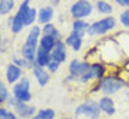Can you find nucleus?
I'll use <instances>...</instances> for the list:
<instances>
[{
    "label": "nucleus",
    "instance_id": "nucleus-1",
    "mask_svg": "<svg viewBox=\"0 0 129 119\" xmlns=\"http://www.w3.org/2000/svg\"><path fill=\"white\" fill-rule=\"evenodd\" d=\"M114 26H115L114 17H106V19H102V20H99V21H96V23H94L91 27H88V33L92 35L94 34H104L108 30H111Z\"/></svg>",
    "mask_w": 129,
    "mask_h": 119
},
{
    "label": "nucleus",
    "instance_id": "nucleus-2",
    "mask_svg": "<svg viewBox=\"0 0 129 119\" xmlns=\"http://www.w3.org/2000/svg\"><path fill=\"white\" fill-rule=\"evenodd\" d=\"M28 10V0H24L21 6H20L19 12L17 14L13 17L12 20V30L13 33H20V31L23 30L24 27V16H26V12Z\"/></svg>",
    "mask_w": 129,
    "mask_h": 119
},
{
    "label": "nucleus",
    "instance_id": "nucleus-3",
    "mask_svg": "<svg viewBox=\"0 0 129 119\" xmlns=\"http://www.w3.org/2000/svg\"><path fill=\"white\" fill-rule=\"evenodd\" d=\"M28 87H30V82L27 78H23L19 84L14 87L13 92H14V98L16 99L21 101V102H27V101L31 99V94L28 91Z\"/></svg>",
    "mask_w": 129,
    "mask_h": 119
},
{
    "label": "nucleus",
    "instance_id": "nucleus-4",
    "mask_svg": "<svg viewBox=\"0 0 129 119\" xmlns=\"http://www.w3.org/2000/svg\"><path fill=\"white\" fill-rule=\"evenodd\" d=\"M91 10H92V6L89 2H87V0H78L77 3L72 4L71 14L75 19H81V17H87V16L91 14Z\"/></svg>",
    "mask_w": 129,
    "mask_h": 119
},
{
    "label": "nucleus",
    "instance_id": "nucleus-5",
    "mask_svg": "<svg viewBox=\"0 0 129 119\" xmlns=\"http://www.w3.org/2000/svg\"><path fill=\"white\" fill-rule=\"evenodd\" d=\"M122 87H123V81L119 80V78H105L101 82V89L105 94H114L118 89H121Z\"/></svg>",
    "mask_w": 129,
    "mask_h": 119
},
{
    "label": "nucleus",
    "instance_id": "nucleus-6",
    "mask_svg": "<svg viewBox=\"0 0 129 119\" xmlns=\"http://www.w3.org/2000/svg\"><path fill=\"white\" fill-rule=\"evenodd\" d=\"M99 105L94 104V102H88V104H84L81 106L77 108V115H81V113H85L88 115L91 119H96L99 115Z\"/></svg>",
    "mask_w": 129,
    "mask_h": 119
},
{
    "label": "nucleus",
    "instance_id": "nucleus-7",
    "mask_svg": "<svg viewBox=\"0 0 129 119\" xmlns=\"http://www.w3.org/2000/svg\"><path fill=\"white\" fill-rule=\"evenodd\" d=\"M10 104L14 105L16 111L20 113V116H23V118H28L34 113V106H30V105H26L24 102L19 99H12L10 101Z\"/></svg>",
    "mask_w": 129,
    "mask_h": 119
},
{
    "label": "nucleus",
    "instance_id": "nucleus-8",
    "mask_svg": "<svg viewBox=\"0 0 129 119\" xmlns=\"http://www.w3.org/2000/svg\"><path fill=\"white\" fill-rule=\"evenodd\" d=\"M89 68V65L88 64H85V62H78L77 60H74V61H71V64H70V72H71V78H78V77H82L84 74H85V71Z\"/></svg>",
    "mask_w": 129,
    "mask_h": 119
},
{
    "label": "nucleus",
    "instance_id": "nucleus-9",
    "mask_svg": "<svg viewBox=\"0 0 129 119\" xmlns=\"http://www.w3.org/2000/svg\"><path fill=\"white\" fill-rule=\"evenodd\" d=\"M104 74V68L99 64H94V65H89V68L85 71L82 77H81V81L85 82V81H89L92 78H101Z\"/></svg>",
    "mask_w": 129,
    "mask_h": 119
},
{
    "label": "nucleus",
    "instance_id": "nucleus-10",
    "mask_svg": "<svg viewBox=\"0 0 129 119\" xmlns=\"http://www.w3.org/2000/svg\"><path fill=\"white\" fill-rule=\"evenodd\" d=\"M33 71H34V75L38 80V84L40 85H46L48 82V74L44 71V68L40 64H37V61L33 62Z\"/></svg>",
    "mask_w": 129,
    "mask_h": 119
},
{
    "label": "nucleus",
    "instance_id": "nucleus-11",
    "mask_svg": "<svg viewBox=\"0 0 129 119\" xmlns=\"http://www.w3.org/2000/svg\"><path fill=\"white\" fill-rule=\"evenodd\" d=\"M51 58L55 60V61H58V62H62L65 60V46L62 43H57L55 44V47L53 48Z\"/></svg>",
    "mask_w": 129,
    "mask_h": 119
},
{
    "label": "nucleus",
    "instance_id": "nucleus-12",
    "mask_svg": "<svg viewBox=\"0 0 129 119\" xmlns=\"http://www.w3.org/2000/svg\"><path fill=\"white\" fill-rule=\"evenodd\" d=\"M99 108H101V111H104L105 113L108 115H114L115 113V106H114V102L111 98H102V99L99 101Z\"/></svg>",
    "mask_w": 129,
    "mask_h": 119
},
{
    "label": "nucleus",
    "instance_id": "nucleus-13",
    "mask_svg": "<svg viewBox=\"0 0 129 119\" xmlns=\"http://www.w3.org/2000/svg\"><path fill=\"white\" fill-rule=\"evenodd\" d=\"M36 61H37V64H40L41 67H46V65H48V62L51 61V55H50L48 51H46L44 48H41V47H40V50L37 51Z\"/></svg>",
    "mask_w": 129,
    "mask_h": 119
},
{
    "label": "nucleus",
    "instance_id": "nucleus-14",
    "mask_svg": "<svg viewBox=\"0 0 129 119\" xmlns=\"http://www.w3.org/2000/svg\"><path fill=\"white\" fill-rule=\"evenodd\" d=\"M21 75V69L19 65H9L7 68V81L9 82H14L17 81Z\"/></svg>",
    "mask_w": 129,
    "mask_h": 119
},
{
    "label": "nucleus",
    "instance_id": "nucleus-15",
    "mask_svg": "<svg viewBox=\"0 0 129 119\" xmlns=\"http://www.w3.org/2000/svg\"><path fill=\"white\" fill-rule=\"evenodd\" d=\"M40 44H41V48H44L46 51H53V48L55 47V38L54 37H51V35H44L41 38V41H40Z\"/></svg>",
    "mask_w": 129,
    "mask_h": 119
},
{
    "label": "nucleus",
    "instance_id": "nucleus-16",
    "mask_svg": "<svg viewBox=\"0 0 129 119\" xmlns=\"http://www.w3.org/2000/svg\"><path fill=\"white\" fill-rule=\"evenodd\" d=\"M67 44H68V46H71L75 51L80 50V48H81V35H78L77 33L70 34L68 37H67Z\"/></svg>",
    "mask_w": 129,
    "mask_h": 119
},
{
    "label": "nucleus",
    "instance_id": "nucleus-17",
    "mask_svg": "<svg viewBox=\"0 0 129 119\" xmlns=\"http://www.w3.org/2000/svg\"><path fill=\"white\" fill-rule=\"evenodd\" d=\"M51 17H53V9L51 7H44L41 9V12H40V14H38V21L40 23H48L50 20H51Z\"/></svg>",
    "mask_w": 129,
    "mask_h": 119
},
{
    "label": "nucleus",
    "instance_id": "nucleus-18",
    "mask_svg": "<svg viewBox=\"0 0 129 119\" xmlns=\"http://www.w3.org/2000/svg\"><path fill=\"white\" fill-rule=\"evenodd\" d=\"M38 35H40V28H38V27H33V30L30 31V34H28V37H27V41H26V44H28V46H33V47H36V46H37Z\"/></svg>",
    "mask_w": 129,
    "mask_h": 119
},
{
    "label": "nucleus",
    "instance_id": "nucleus-19",
    "mask_svg": "<svg viewBox=\"0 0 129 119\" xmlns=\"http://www.w3.org/2000/svg\"><path fill=\"white\" fill-rule=\"evenodd\" d=\"M14 0H0V14H7L12 12Z\"/></svg>",
    "mask_w": 129,
    "mask_h": 119
},
{
    "label": "nucleus",
    "instance_id": "nucleus-20",
    "mask_svg": "<svg viewBox=\"0 0 129 119\" xmlns=\"http://www.w3.org/2000/svg\"><path fill=\"white\" fill-rule=\"evenodd\" d=\"M72 27H74V33H77L78 35H82L85 31H88V27L89 26L85 21H82V20H77Z\"/></svg>",
    "mask_w": 129,
    "mask_h": 119
},
{
    "label": "nucleus",
    "instance_id": "nucleus-21",
    "mask_svg": "<svg viewBox=\"0 0 129 119\" xmlns=\"http://www.w3.org/2000/svg\"><path fill=\"white\" fill-rule=\"evenodd\" d=\"M54 118V111L53 109H44L40 111L33 119H53Z\"/></svg>",
    "mask_w": 129,
    "mask_h": 119
},
{
    "label": "nucleus",
    "instance_id": "nucleus-22",
    "mask_svg": "<svg viewBox=\"0 0 129 119\" xmlns=\"http://www.w3.org/2000/svg\"><path fill=\"white\" fill-rule=\"evenodd\" d=\"M43 33H44V35H51V37H54V38L58 35L57 28H55L53 24H50V23H47L46 26H44V28H43Z\"/></svg>",
    "mask_w": 129,
    "mask_h": 119
},
{
    "label": "nucleus",
    "instance_id": "nucleus-23",
    "mask_svg": "<svg viewBox=\"0 0 129 119\" xmlns=\"http://www.w3.org/2000/svg\"><path fill=\"white\" fill-rule=\"evenodd\" d=\"M36 19V10L34 9H30L26 12V16H24V26H30Z\"/></svg>",
    "mask_w": 129,
    "mask_h": 119
},
{
    "label": "nucleus",
    "instance_id": "nucleus-24",
    "mask_svg": "<svg viewBox=\"0 0 129 119\" xmlns=\"http://www.w3.org/2000/svg\"><path fill=\"white\" fill-rule=\"evenodd\" d=\"M96 7H98V10L101 13H105V14H109V13L112 12V7H111L106 2H98V3H96Z\"/></svg>",
    "mask_w": 129,
    "mask_h": 119
},
{
    "label": "nucleus",
    "instance_id": "nucleus-25",
    "mask_svg": "<svg viewBox=\"0 0 129 119\" xmlns=\"http://www.w3.org/2000/svg\"><path fill=\"white\" fill-rule=\"evenodd\" d=\"M7 96H9V94H7V88L4 87V84L0 81V102H3V101H6L7 99Z\"/></svg>",
    "mask_w": 129,
    "mask_h": 119
},
{
    "label": "nucleus",
    "instance_id": "nucleus-26",
    "mask_svg": "<svg viewBox=\"0 0 129 119\" xmlns=\"http://www.w3.org/2000/svg\"><path fill=\"white\" fill-rule=\"evenodd\" d=\"M0 119H16V116L13 115V113H10L9 111L0 108Z\"/></svg>",
    "mask_w": 129,
    "mask_h": 119
},
{
    "label": "nucleus",
    "instance_id": "nucleus-27",
    "mask_svg": "<svg viewBox=\"0 0 129 119\" xmlns=\"http://www.w3.org/2000/svg\"><path fill=\"white\" fill-rule=\"evenodd\" d=\"M121 23L125 27H129V10H125L121 14Z\"/></svg>",
    "mask_w": 129,
    "mask_h": 119
},
{
    "label": "nucleus",
    "instance_id": "nucleus-28",
    "mask_svg": "<svg viewBox=\"0 0 129 119\" xmlns=\"http://www.w3.org/2000/svg\"><path fill=\"white\" fill-rule=\"evenodd\" d=\"M14 62H16L19 67H30V65H33V62L27 61V60H19V58H16Z\"/></svg>",
    "mask_w": 129,
    "mask_h": 119
},
{
    "label": "nucleus",
    "instance_id": "nucleus-29",
    "mask_svg": "<svg viewBox=\"0 0 129 119\" xmlns=\"http://www.w3.org/2000/svg\"><path fill=\"white\" fill-rule=\"evenodd\" d=\"M58 64H60L58 61H55V60L51 58V61L48 62V65H47V67L50 68V71H53V72H54V71H57V69H58Z\"/></svg>",
    "mask_w": 129,
    "mask_h": 119
},
{
    "label": "nucleus",
    "instance_id": "nucleus-30",
    "mask_svg": "<svg viewBox=\"0 0 129 119\" xmlns=\"http://www.w3.org/2000/svg\"><path fill=\"white\" fill-rule=\"evenodd\" d=\"M116 3L121 6H125V7H129V0H116Z\"/></svg>",
    "mask_w": 129,
    "mask_h": 119
},
{
    "label": "nucleus",
    "instance_id": "nucleus-31",
    "mask_svg": "<svg viewBox=\"0 0 129 119\" xmlns=\"http://www.w3.org/2000/svg\"><path fill=\"white\" fill-rule=\"evenodd\" d=\"M0 41H2V37H0Z\"/></svg>",
    "mask_w": 129,
    "mask_h": 119
},
{
    "label": "nucleus",
    "instance_id": "nucleus-32",
    "mask_svg": "<svg viewBox=\"0 0 129 119\" xmlns=\"http://www.w3.org/2000/svg\"><path fill=\"white\" fill-rule=\"evenodd\" d=\"M67 119H68V118H67Z\"/></svg>",
    "mask_w": 129,
    "mask_h": 119
}]
</instances>
